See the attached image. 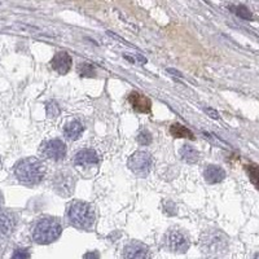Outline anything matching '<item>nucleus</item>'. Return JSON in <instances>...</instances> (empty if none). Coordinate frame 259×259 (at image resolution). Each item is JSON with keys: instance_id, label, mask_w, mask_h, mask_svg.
<instances>
[{"instance_id": "1", "label": "nucleus", "mask_w": 259, "mask_h": 259, "mask_svg": "<svg viewBox=\"0 0 259 259\" xmlns=\"http://www.w3.org/2000/svg\"><path fill=\"white\" fill-rule=\"evenodd\" d=\"M14 176L24 186H38L46 175V164L35 157H28L20 160L14 164Z\"/></svg>"}, {"instance_id": "2", "label": "nucleus", "mask_w": 259, "mask_h": 259, "mask_svg": "<svg viewBox=\"0 0 259 259\" xmlns=\"http://www.w3.org/2000/svg\"><path fill=\"white\" fill-rule=\"evenodd\" d=\"M62 234L60 219L54 216H40L34 222L32 227V237L39 245H48L58 238Z\"/></svg>"}, {"instance_id": "3", "label": "nucleus", "mask_w": 259, "mask_h": 259, "mask_svg": "<svg viewBox=\"0 0 259 259\" xmlns=\"http://www.w3.org/2000/svg\"><path fill=\"white\" fill-rule=\"evenodd\" d=\"M66 218L70 224L79 230H91L96 222V212L88 202L76 200L68 206Z\"/></svg>"}, {"instance_id": "4", "label": "nucleus", "mask_w": 259, "mask_h": 259, "mask_svg": "<svg viewBox=\"0 0 259 259\" xmlns=\"http://www.w3.org/2000/svg\"><path fill=\"white\" fill-rule=\"evenodd\" d=\"M164 242L166 249L172 253H186L190 245V237L180 228H171L170 231L166 232Z\"/></svg>"}, {"instance_id": "5", "label": "nucleus", "mask_w": 259, "mask_h": 259, "mask_svg": "<svg viewBox=\"0 0 259 259\" xmlns=\"http://www.w3.org/2000/svg\"><path fill=\"white\" fill-rule=\"evenodd\" d=\"M127 166L134 174L138 175L139 178H146L152 170L153 166V158L148 152H135L127 161Z\"/></svg>"}, {"instance_id": "6", "label": "nucleus", "mask_w": 259, "mask_h": 259, "mask_svg": "<svg viewBox=\"0 0 259 259\" xmlns=\"http://www.w3.org/2000/svg\"><path fill=\"white\" fill-rule=\"evenodd\" d=\"M0 259H32L30 249L10 240L0 241Z\"/></svg>"}, {"instance_id": "7", "label": "nucleus", "mask_w": 259, "mask_h": 259, "mask_svg": "<svg viewBox=\"0 0 259 259\" xmlns=\"http://www.w3.org/2000/svg\"><path fill=\"white\" fill-rule=\"evenodd\" d=\"M39 154L51 161H61L66 156V146L60 139H52L42 142Z\"/></svg>"}, {"instance_id": "8", "label": "nucleus", "mask_w": 259, "mask_h": 259, "mask_svg": "<svg viewBox=\"0 0 259 259\" xmlns=\"http://www.w3.org/2000/svg\"><path fill=\"white\" fill-rule=\"evenodd\" d=\"M74 186H76V179L74 175L68 170L58 171L54 178V188L57 193L62 196H69L73 193Z\"/></svg>"}, {"instance_id": "9", "label": "nucleus", "mask_w": 259, "mask_h": 259, "mask_svg": "<svg viewBox=\"0 0 259 259\" xmlns=\"http://www.w3.org/2000/svg\"><path fill=\"white\" fill-rule=\"evenodd\" d=\"M17 215L10 210L0 208V238L6 240L16 230Z\"/></svg>"}, {"instance_id": "10", "label": "nucleus", "mask_w": 259, "mask_h": 259, "mask_svg": "<svg viewBox=\"0 0 259 259\" xmlns=\"http://www.w3.org/2000/svg\"><path fill=\"white\" fill-rule=\"evenodd\" d=\"M128 102L132 105L134 110L138 112V113H144L149 114L152 110V102L148 96L142 95V92L132 91L127 98Z\"/></svg>"}, {"instance_id": "11", "label": "nucleus", "mask_w": 259, "mask_h": 259, "mask_svg": "<svg viewBox=\"0 0 259 259\" xmlns=\"http://www.w3.org/2000/svg\"><path fill=\"white\" fill-rule=\"evenodd\" d=\"M124 259H152L150 258V252L148 248L142 242L127 244L124 249Z\"/></svg>"}, {"instance_id": "12", "label": "nucleus", "mask_w": 259, "mask_h": 259, "mask_svg": "<svg viewBox=\"0 0 259 259\" xmlns=\"http://www.w3.org/2000/svg\"><path fill=\"white\" fill-rule=\"evenodd\" d=\"M72 64H73L72 57H70V54L65 51L57 52L51 61L52 69L56 70L57 73L62 74V76L64 74L69 73V70L72 69Z\"/></svg>"}, {"instance_id": "13", "label": "nucleus", "mask_w": 259, "mask_h": 259, "mask_svg": "<svg viewBox=\"0 0 259 259\" xmlns=\"http://www.w3.org/2000/svg\"><path fill=\"white\" fill-rule=\"evenodd\" d=\"M74 164L78 166H95L98 164V156L94 149H82L74 157Z\"/></svg>"}, {"instance_id": "14", "label": "nucleus", "mask_w": 259, "mask_h": 259, "mask_svg": "<svg viewBox=\"0 0 259 259\" xmlns=\"http://www.w3.org/2000/svg\"><path fill=\"white\" fill-rule=\"evenodd\" d=\"M204 178L208 184H216L224 180L226 172L223 168L216 166V164H208L204 171Z\"/></svg>"}, {"instance_id": "15", "label": "nucleus", "mask_w": 259, "mask_h": 259, "mask_svg": "<svg viewBox=\"0 0 259 259\" xmlns=\"http://www.w3.org/2000/svg\"><path fill=\"white\" fill-rule=\"evenodd\" d=\"M84 131V126H83L79 120H72L69 124H65L64 127V134L69 140H78L80 138V135Z\"/></svg>"}, {"instance_id": "16", "label": "nucleus", "mask_w": 259, "mask_h": 259, "mask_svg": "<svg viewBox=\"0 0 259 259\" xmlns=\"http://www.w3.org/2000/svg\"><path fill=\"white\" fill-rule=\"evenodd\" d=\"M180 157L184 162H186V164H194L198 162L200 153L197 152L196 148H193L192 146L186 144V146H182L180 149Z\"/></svg>"}, {"instance_id": "17", "label": "nucleus", "mask_w": 259, "mask_h": 259, "mask_svg": "<svg viewBox=\"0 0 259 259\" xmlns=\"http://www.w3.org/2000/svg\"><path fill=\"white\" fill-rule=\"evenodd\" d=\"M170 132H171V135L174 136V138H179V139H182V138H186V139H192V140L194 139V135H193L192 131L188 130L186 126H183V124H171Z\"/></svg>"}, {"instance_id": "18", "label": "nucleus", "mask_w": 259, "mask_h": 259, "mask_svg": "<svg viewBox=\"0 0 259 259\" xmlns=\"http://www.w3.org/2000/svg\"><path fill=\"white\" fill-rule=\"evenodd\" d=\"M246 170L248 175H249L250 182L254 184L259 190V166L258 164H246Z\"/></svg>"}, {"instance_id": "19", "label": "nucleus", "mask_w": 259, "mask_h": 259, "mask_svg": "<svg viewBox=\"0 0 259 259\" xmlns=\"http://www.w3.org/2000/svg\"><path fill=\"white\" fill-rule=\"evenodd\" d=\"M78 72L80 76H95L96 70L95 66L91 62H82L78 66Z\"/></svg>"}, {"instance_id": "20", "label": "nucleus", "mask_w": 259, "mask_h": 259, "mask_svg": "<svg viewBox=\"0 0 259 259\" xmlns=\"http://www.w3.org/2000/svg\"><path fill=\"white\" fill-rule=\"evenodd\" d=\"M152 140H153L152 135H150V132L146 131V130H142V132L138 135V142L142 144V146H149V144L152 142Z\"/></svg>"}, {"instance_id": "21", "label": "nucleus", "mask_w": 259, "mask_h": 259, "mask_svg": "<svg viewBox=\"0 0 259 259\" xmlns=\"http://www.w3.org/2000/svg\"><path fill=\"white\" fill-rule=\"evenodd\" d=\"M234 12H236V14L238 17H241V18L244 20H252V13H250V10H248L246 6H238L234 8Z\"/></svg>"}, {"instance_id": "22", "label": "nucleus", "mask_w": 259, "mask_h": 259, "mask_svg": "<svg viewBox=\"0 0 259 259\" xmlns=\"http://www.w3.org/2000/svg\"><path fill=\"white\" fill-rule=\"evenodd\" d=\"M47 114L48 117L51 118H56L58 114H60V108H58V105L56 104V102H50L47 104Z\"/></svg>"}, {"instance_id": "23", "label": "nucleus", "mask_w": 259, "mask_h": 259, "mask_svg": "<svg viewBox=\"0 0 259 259\" xmlns=\"http://www.w3.org/2000/svg\"><path fill=\"white\" fill-rule=\"evenodd\" d=\"M84 259H98L100 258V256H98V252H90V253L84 254V256H83Z\"/></svg>"}, {"instance_id": "24", "label": "nucleus", "mask_w": 259, "mask_h": 259, "mask_svg": "<svg viewBox=\"0 0 259 259\" xmlns=\"http://www.w3.org/2000/svg\"><path fill=\"white\" fill-rule=\"evenodd\" d=\"M206 112H208V116H212V118H218V116H216V112H214L212 109H208V108H206Z\"/></svg>"}, {"instance_id": "25", "label": "nucleus", "mask_w": 259, "mask_h": 259, "mask_svg": "<svg viewBox=\"0 0 259 259\" xmlns=\"http://www.w3.org/2000/svg\"><path fill=\"white\" fill-rule=\"evenodd\" d=\"M3 202H4L3 193H2V190H0V208H2V205H3Z\"/></svg>"}, {"instance_id": "26", "label": "nucleus", "mask_w": 259, "mask_h": 259, "mask_svg": "<svg viewBox=\"0 0 259 259\" xmlns=\"http://www.w3.org/2000/svg\"><path fill=\"white\" fill-rule=\"evenodd\" d=\"M253 259H259V253H256V256H253Z\"/></svg>"}]
</instances>
